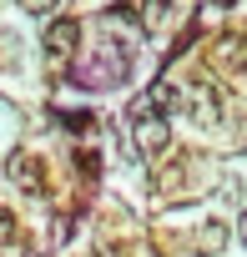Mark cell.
Listing matches in <instances>:
<instances>
[{
  "label": "cell",
  "instance_id": "5b68a950",
  "mask_svg": "<svg viewBox=\"0 0 247 257\" xmlns=\"http://www.w3.org/2000/svg\"><path fill=\"white\" fill-rule=\"evenodd\" d=\"M11 232H16V217H11L6 207H0V237H11Z\"/></svg>",
  "mask_w": 247,
  "mask_h": 257
},
{
  "label": "cell",
  "instance_id": "3957f363",
  "mask_svg": "<svg viewBox=\"0 0 247 257\" xmlns=\"http://www.w3.org/2000/svg\"><path fill=\"white\" fill-rule=\"evenodd\" d=\"M6 172H11V182H16L21 192H31V197H41V192H46V172H41V162H36V157H26V152H21V157H11V167H6Z\"/></svg>",
  "mask_w": 247,
  "mask_h": 257
},
{
  "label": "cell",
  "instance_id": "277c9868",
  "mask_svg": "<svg viewBox=\"0 0 247 257\" xmlns=\"http://www.w3.org/2000/svg\"><path fill=\"white\" fill-rule=\"evenodd\" d=\"M222 61H227L232 71L242 66V41H237V36H227V41H222Z\"/></svg>",
  "mask_w": 247,
  "mask_h": 257
},
{
  "label": "cell",
  "instance_id": "7a4b0ae2",
  "mask_svg": "<svg viewBox=\"0 0 247 257\" xmlns=\"http://www.w3.org/2000/svg\"><path fill=\"white\" fill-rule=\"evenodd\" d=\"M132 137L147 157H157L167 142H172V121L167 116H152V111H132Z\"/></svg>",
  "mask_w": 247,
  "mask_h": 257
},
{
  "label": "cell",
  "instance_id": "6da1fadb",
  "mask_svg": "<svg viewBox=\"0 0 247 257\" xmlns=\"http://www.w3.org/2000/svg\"><path fill=\"white\" fill-rule=\"evenodd\" d=\"M71 56H76V21H56L46 31V66H51V76H66Z\"/></svg>",
  "mask_w": 247,
  "mask_h": 257
}]
</instances>
